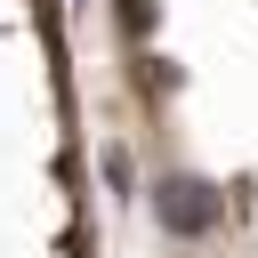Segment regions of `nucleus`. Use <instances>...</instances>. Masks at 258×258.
<instances>
[{"label": "nucleus", "instance_id": "f257e3e1", "mask_svg": "<svg viewBox=\"0 0 258 258\" xmlns=\"http://www.w3.org/2000/svg\"><path fill=\"white\" fill-rule=\"evenodd\" d=\"M153 210H161L169 234H210V226H218V194H210L202 177H169V185L153 194Z\"/></svg>", "mask_w": 258, "mask_h": 258}]
</instances>
